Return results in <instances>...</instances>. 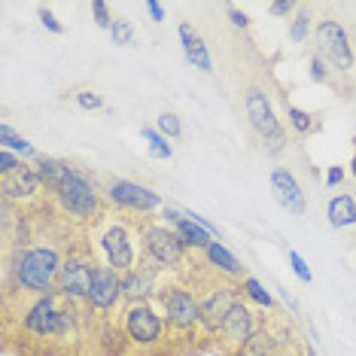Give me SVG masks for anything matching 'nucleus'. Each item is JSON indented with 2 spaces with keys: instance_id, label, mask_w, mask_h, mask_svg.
<instances>
[{
  "instance_id": "1",
  "label": "nucleus",
  "mask_w": 356,
  "mask_h": 356,
  "mask_svg": "<svg viewBox=\"0 0 356 356\" xmlns=\"http://www.w3.org/2000/svg\"><path fill=\"white\" fill-rule=\"evenodd\" d=\"M92 234V250L98 247L104 256V265H110L113 271L125 274L134 271L147 262L143 253V234H140V222H128L119 213H104L98 222L88 229Z\"/></svg>"
},
{
  "instance_id": "2",
  "label": "nucleus",
  "mask_w": 356,
  "mask_h": 356,
  "mask_svg": "<svg viewBox=\"0 0 356 356\" xmlns=\"http://www.w3.org/2000/svg\"><path fill=\"white\" fill-rule=\"evenodd\" d=\"M122 332L128 338V344L143 350V356H152L156 350H165L168 347V320L161 314V307L156 298H143V302H125L122 305Z\"/></svg>"
},
{
  "instance_id": "3",
  "label": "nucleus",
  "mask_w": 356,
  "mask_h": 356,
  "mask_svg": "<svg viewBox=\"0 0 356 356\" xmlns=\"http://www.w3.org/2000/svg\"><path fill=\"white\" fill-rule=\"evenodd\" d=\"M61 262L64 259L52 244H37V247L22 250L10 265L15 289H22V293H28V296L52 293L55 280H58V271H61Z\"/></svg>"
},
{
  "instance_id": "4",
  "label": "nucleus",
  "mask_w": 356,
  "mask_h": 356,
  "mask_svg": "<svg viewBox=\"0 0 356 356\" xmlns=\"http://www.w3.org/2000/svg\"><path fill=\"white\" fill-rule=\"evenodd\" d=\"M52 198L58 201L61 213L67 216V220L88 225V229L107 213V207H104L107 204L104 189H98V183H95L86 171H79V168H70L67 180L58 186V192H52Z\"/></svg>"
},
{
  "instance_id": "5",
  "label": "nucleus",
  "mask_w": 356,
  "mask_h": 356,
  "mask_svg": "<svg viewBox=\"0 0 356 356\" xmlns=\"http://www.w3.org/2000/svg\"><path fill=\"white\" fill-rule=\"evenodd\" d=\"M156 302L177 341H192L195 335H201V302L192 286H186L180 280L165 283L159 289Z\"/></svg>"
},
{
  "instance_id": "6",
  "label": "nucleus",
  "mask_w": 356,
  "mask_h": 356,
  "mask_svg": "<svg viewBox=\"0 0 356 356\" xmlns=\"http://www.w3.org/2000/svg\"><path fill=\"white\" fill-rule=\"evenodd\" d=\"M143 234V253H147V265L156 271H180L189 259V247L180 241L168 222H140Z\"/></svg>"
},
{
  "instance_id": "7",
  "label": "nucleus",
  "mask_w": 356,
  "mask_h": 356,
  "mask_svg": "<svg viewBox=\"0 0 356 356\" xmlns=\"http://www.w3.org/2000/svg\"><path fill=\"white\" fill-rule=\"evenodd\" d=\"M241 283L232 277L216 274V280H210L207 286H201L198 302H201V338H216V332L232 314V307L241 302Z\"/></svg>"
},
{
  "instance_id": "8",
  "label": "nucleus",
  "mask_w": 356,
  "mask_h": 356,
  "mask_svg": "<svg viewBox=\"0 0 356 356\" xmlns=\"http://www.w3.org/2000/svg\"><path fill=\"white\" fill-rule=\"evenodd\" d=\"M244 110H247V119H250V128L262 137L265 143V152H271V156H277V152H283V147H286V131H283L277 113H274L268 95L262 92L259 86L247 88L244 95Z\"/></svg>"
},
{
  "instance_id": "9",
  "label": "nucleus",
  "mask_w": 356,
  "mask_h": 356,
  "mask_svg": "<svg viewBox=\"0 0 356 356\" xmlns=\"http://www.w3.org/2000/svg\"><path fill=\"white\" fill-rule=\"evenodd\" d=\"M314 43H317V55L329 67H335L338 74H350L356 55H353V43L347 28L332 15H323L317 22V31H314Z\"/></svg>"
},
{
  "instance_id": "10",
  "label": "nucleus",
  "mask_w": 356,
  "mask_h": 356,
  "mask_svg": "<svg viewBox=\"0 0 356 356\" xmlns=\"http://www.w3.org/2000/svg\"><path fill=\"white\" fill-rule=\"evenodd\" d=\"M61 307L64 298L58 296V289L46 296H31V302L22 307V332L37 341H55L58 335V323H61Z\"/></svg>"
},
{
  "instance_id": "11",
  "label": "nucleus",
  "mask_w": 356,
  "mask_h": 356,
  "mask_svg": "<svg viewBox=\"0 0 356 356\" xmlns=\"http://www.w3.org/2000/svg\"><path fill=\"white\" fill-rule=\"evenodd\" d=\"M259 323H262V314H256L253 305H250L247 298H241V302L232 307L229 317H225V323L220 326L213 341L225 356H238L241 350H244V344L256 335Z\"/></svg>"
},
{
  "instance_id": "12",
  "label": "nucleus",
  "mask_w": 356,
  "mask_h": 356,
  "mask_svg": "<svg viewBox=\"0 0 356 356\" xmlns=\"http://www.w3.org/2000/svg\"><path fill=\"white\" fill-rule=\"evenodd\" d=\"M104 198L116 210H131V213H143V216L168 207L159 192H152L134 180H122V177H110V180L104 183Z\"/></svg>"
},
{
  "instance_id": "13",
  "label": "nucleus",
  "mask_w": 356,
  "mask_h": 356,
  "mask_svg": "<svg viewBox=\"0 0 356 356\" xmlns=\"http://www.w3.org/2000/svg\"><path fill=\"white\" fill-rule=\"evenodd\" d=\"M95 268H98V262H95L86 250L64 256L58 280H55L58 296L67 298V302H86L88 289H92V280H95Z\"/></svg>"
},
{
  "instance_id": "14",
  "label": "nucleus",
  "mask_w": 356,
  "mask_h": 356,
  "mask_svg": "<svg viewBox=\"0 0 356 356\" xmlns=\"http://www.w3.org/2000/svg\"><path fill=\"white\" fill-rule=\"evenodd\" d=\"M286 347H293V326L277 317V311H271L268 317L262 314L256 335L244 344V350L238 356H280Z\"/></svg>"
},
{
  "instance_id": "15",
  "label": "nucleus",
  "mask_w": 356,
  "mask_h": 356,
  "mask_svg": "<svg viewBox=\"0 0 356 356\" xmlns=\"http://www.w3.org/2000/svg\"><path fill=\"white\" fill-rule=\"evenodd\" d=\"M122 302V274L113 271L110 265L98 262L95 268V280H92V289H88V298L86 305L98 314H113L116 305Z\"/></svg>"
},
{
  "instance_id": "16",
  "label": "nucleus",
  "mask_w": 356,
  "mask_h": 356,
  "mask_svg": "<svg viewBox=\"0 0 356 356\" xmlns=\"http://www.w3.org/2000/svg\"><path fill=\"white\" fill-rule=\"evenodd\" d=\"M268 183H271V195H274V201H277L283 210H289L293 216H302L305 210H307V198H305L302 186H298L296 174L289 171V168H274Z\"/></svg>"
},
{
  "instance_id": "17",
  "label": "nucleus",
  "mask_w": 356,
  "mask_h": 356,
  "mask_svg": "<svg viewBox=\"0 0 356 356\" xmlns=\"http://www.w3.org/2000/svg\"><path fill=\"white\" fill-rule=\"evenodd\" d=\"M159 289H161V283L156 280V268H152V265H140V268L122 274V298H125V302L156 298Z\"/></svg>"
},
{
  "instance_id": "18",
  "label": "nucleus",
  "mask_w": 356,
  "mask_h": 356,
  "mask_svg": "<svg viewBox=\"0 0 356 356\" xmlns=\"http://www.w3.org/2000/svg\"><path fill=\"white\" fill-rule=\"evenodd\" d=\"M177 34H180V43H183V58L189 61L192 67H198V70H204V74H210V70H213V58H210L207 43L195 34L192 22H180Z\"/></svg>"
},
{
  "instance_id": "19",
  "label": "nucleus",
  "mask_w": 356,
  "mask_h": 356,
  "mask_svg": "<svg viewBox=\"0 0 356 356\" xmlns=\"http://www.w3.org/2000/svg\"><path fill=\"white\" fill-rule=\"evenodd\" d=\"M40 192H43V180H40L37 168H31V165H25L15 177H10V180H3L6 201H31V198H37Z\"/></svg>"
},
{
  "instance_id": "20",
  "label": "nucleus",
  "mask_w": 356,
  "mask_h": 356,
  "mask_svg": "<svg viewBox=\"0 0 356 356\" xmlns=\"http://www.w3.org/2000/svg\"><path fill=\"white\" fill-rule=\"evenodd\" d=\"M204 259H207L210 268H213L216 274H222V277H232V280H244L247 277L241 259L234 256L232 250H225L222 241H210V244L204 247Z\"/></svg>"
},
{
  "instance_id": "21",
  "label": "nucleus",
  "mask_w": 356,
  "mask_h": 356,
  "mask_svg": "<svg viewBox=\"0 0 356 356\" xmlns=\"http://www.w3.org/2000/svg\"><path fill=\"white\" fill-rule=\"evenodd\" d=\"M34 168H37L40 180H43V186H46V192H58V186L67 180V174H70L74 165H67V161H61V159H52V156H40L34 161Z\"/></svg>"
},
{
  "instance_id": "22",
  "label": "nucleus",
  "mask_w": 356,
  "mask_h": 356,
  "mask_svg": "<svg viewBox=\"0 0 356 356\" xmlns=\"http://www.w3.org/2000/svg\"><path fill=\"white\" fill-rule=\"evenodd\" d=\"M326 216L332 229H350L356 225V198L353 195H335L326 204Z\"/></svg>"
},
{
  "instance_id": "23",
  "label": "nucleus",
  "mask_w": 356,
  "mask_h": 356,
  "mask_svg": "<svg viewBox=\"0 0 356 356\" xmlns=\"http://www.w3.org/2000/svg\"><path fill=\"white\" fill-rule=\"evenodd\" d=\"M171 229L180 234V241H183L186 247H189V250H201V253H204V247L210 244V241H216L207 229H201V225H195L192 220H186V216H183V220H177Z\"/></svg>"
},
{
  "instance_id": "24",
  "label": "nucleus",
  "mask_w": 356,
  "mask_h": 356,
  "mask_svg": "<svg viewBox=\"0 0 356 356\" xmlns=\"http://www.w3.org/2000/svg\"><path fill=\"white\" fill-rule=\"evenodd\" d=\"M0 143H3V149H10V152H15L19 159H31V161H37L43 152H37V147L34 143H28L25 137H22L19 131H15L13 125H0Z\"/></svg>"
},
{
  "instance_id": "25",
  "label": "nucleus",
  "mask_w": 356,
  "mask_h": 356,
  "mask_svg": "<svg viewBox=\"0 0 356 356\" xmlns=\"http://www.w3.org/2000/svg\"><path fill=\"white\" fill-rule=\"evenodd\" d=\"M314 31H317V25H314V15L311 10H307L305 3H298L296 15L289 19V43H307V40L314 37Z\"/></svg>"
},
{
  "instance_id": "26",
  "label": "nucleus",
  "mask_w": 356,
  "mask_h": 356,
  "mask_svg": "<svg viewBox=\"0 0 356 356\" xmlns=\"http://www.w3.org/2000/svg\"><path fill=\"white\" fill-rule=\"evenodd\" d=\"M241 296L247 298V302H253V305H259V307H265V311H277V302H274V296L268 293V289L262 286L256 277H247L241 280Z\"/></svg>"
},
{
  "instance_id": "27",
  "label": "nucleus",
  "mask_w": 356,
  "mask_h": 356,
  "mask_svg": "<svg viewBox=\"0 0 356 356\" xmlns=\"http://www.w3.org/2000/svg\"><path fill=\"white\" fill-rule=\"evenodd\" d=\"M143 140L149 143V156L159 159V161H171L174 159V147L168 143V137L159 131V128H140Z\"/></svg>"
},
{
  "instance_id": "28",
  "label": "nucleus",
  "mask_w": 356,
  "mask_h": 356,
  "mask_svg": "<svg viewBox=\"0 0 356 356\" xmlns=\"http://www.w3.org/2000/svg\"><path fill=\"white\" fill-rule=\"evenodd\" d=\"M286 119H289V128H293L296 134H311L314 128H317V119L311 116L307 110H302V107H293V104H286Z\"/></svg>"
},
{
  "instance_id": "29",
  "label": "nucleus",
  "mask_w": 356,
  "mask_h": 356,
  "mask_svg": "<svg viewBox=\"0 0 356 356\" xmlns=\"http://www.w3.org/2000/svg\"><path fill=\"white\" fill-rule=\"evenodd\" d=\"M156 128L168 137V140H180V137H183V122H180V116H177V113H171V110L159 113Z\"/></svg>"
},
{
  "instance_id": "30",
  "label": "nucleus",
  "mask_w": 356,
  "mask_h": 356,
  "mask_svg": "<svg viewBox=\"0 0 356 356\" xmlns=\"http://www.w3.org/2000/svg\"><path fill=\"white\" fill-rule=\"evenodd\" d=\"M110 40H113L116 46H131V43H134V28H131V22H128V19H116V22H113Z\"/></svg>"
},
{
  "instance_id": "31",
  "label": "nucleus",
  "mask_w": 356,
  "mask_h": 356,
  "mask_svg": "<svg viewBox=\"0 0 356 356\" xmlns=\"http://www.w3.org/2000/svg\"><path fill=\"white\" fill-rule=\"evenodd\" d=\"M74 101H76L79 110H88V113L104 110V98H101L98 92H92V88H76V92H74Z\"/></svg>"
},
{
  "instance_id": "32",
  "label": "nucleus",
  "mask_w": 356,
  "mask_h": 356,
  "mask_svg": "<svg viewBox=\"0 0 356 356\" xmlns=\"http://www.w3.org/2000/svg\"><path fill=\"white\" fill-rule=\"evenodd\" d=\"M25 168V159H19L15 152L10 149H0V174H3V180H10V177H15Z\"/></svg>"
},
{
  "instance_id": "33",
  "label": "nucleus",
  "mask_w": 356,
  "mask_h": 356,
  "mask_svg": "<svg viewBox=\"0 0 356 356\" xmlns=\"http://www.w3.org/2000/svg\"><path fill=\"white\" fill-rule=\"evenodd\" d=\"M307 74H311V79H314L317 86H329V83H332V79H329V64L323 61L317 52H314L311 61H307Z\"/></svg>"
},
{
  "instance_id": "34",
  "label": "nucleus",
  "mask_w": 356,
  "mask_h": 356,
  "mask_svg": "<svg viewBox=\"0 0 356 356\" xmlns=\"http://www.w3.org/2000/svg\"><path fill=\"white\" fill-rule=\"evenodd\" d=\"M92 19H95V25L98 28H104L110 34V28H113V15H110V6L104 3V0H92Z\"/></svg>"
},
{
  "instance_id": "35",
  "label": "nucleus",
  "mask_w": 356,
  "mask_h": 356,
  "mask_svg": "<svg viewBox=\"0 0 356 356\" xmlns=\"http://www.w3.org/2000/svg\"><path fill=\"white\" fill-rule=\"evenodd\" d=\"M289 265H293L296 277L302 280V283H314V271L307 268V262H305V256H302V253H296V250H289Z\"/></svg>"
},
{
  "instance_id": "36",
  "label": "nucleus",
  "mask_w": 356,
  "mask_h": 356,
  "mask_svg": "<svg viewBox=\"0 0 356 356\" xmlns=\"http://www.w3.org/2000/svg\"><path fill=\"white\" fill-rule=\"evenodd\" d=\"M37 19H40V25H43L46 31H52V34H64V25L58 19H55V13L49 10V6H40L37 10Z\"/></svg>"
},
{
  "instance_id": "37",
  "label": "nucleus",
  "mask_w": 356,
  "mask_h": 356,
  "mask_svg": "<svg viewBox=\"0 0 356 356\" xmlns=\"http://www.w3.org/2000/svg\"><path fill=\"white\" fill-rule=\"evenodd\" d=\"M225 15H229V22H232V25L238 28V31H247V28H250V15H247L244 10H238L234 3H225Z\"/></svg>"
},
{
  "instance_id": "38",
  "label": "nucleus",
  "mask_w": 356,
  "mask_h": 356,
  "mask_svg": "<svg viewBox=\"0 0 356 356\" xmlns=\"http://www.w3.org/2000/svg\"><path fill=\"white\" fill-rule=\"evenodd\" d=\"M296 10H298V3H293V0H277V3L268 6L271 15H296Z\"/></svg>"
},
{
  "instance_id": "39",
  "label": "nucleus",
  "mask_w": 356,
  "mask_h": 356,
  "mask_svg": "<svg viewBox=\"0 0 356 356\" xmlns=\"http://www.w3.org/2000/svg\"><path fill=\"white\" fill-rule=\"evenodd\" d=\"M344 180V168L341 165H332V168H326V186L329 189H335L338 183Z\"/></svg>"
},
{
  "instance_id": "40",
  "label": "nucleus",
  "mask_w": 356,
  "mask_h": 356,
  "mask_svg": "<svg viewBox=\"0 0 356 356\" xmlns=\"http://www.w3.org/2000/svg\"><path fill=\"white\" fill-rule=\"evenodd\" d=\"M147 13L152 22H165V6H161L159 0H147Z\"/></svg>"
},
{
  "instance_id": "41",
  "label": "nucleus",
  "mask_w": 356,
  "mask_h": 356,
  "mask_svg": "<svg viewBox=\"0 0 356 356\" xmlns=\"http://www.w3.org/2000/svg\"><path fill=\"white\" fill-rule=\"evenodd\" d=\"M305 356H320L317 350H314V344H311V341H307V344H305Z\"/></svg>"
},
{
  "instance_id": "42",
  "label": "nucleus",
  "mask_w": 356,
  "mask_h": 356,
  "mask_svg": "<svg viewBox=\"0 0 356 356\" xmlns=\"http://www.w3.org/2000/svg\"><path fill=\"white\" fill-rule=\"evenodd\" d=\"M280 356H305V353H298V350H296V347H286V350H283Z\"/></svg>"
},
{
  "instance_id": "43",
  "label": "nucleus",
  "mask_w": 356,
  "mask_h": 356,
  "mask_svg": "<svg viewBox=\"0 0 356 356\" xmlns=\"http://www.w3.org/2000/svg\"><path fill=\"white\" fill-rule=\"evenodd\" d=\"M350 174H353V180H356V152H353V161H350Z\"/></svg>"
}]
</instances>
